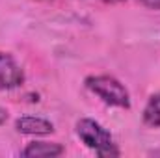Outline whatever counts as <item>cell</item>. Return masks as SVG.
<instances>
[{
	"label": "cell",
	"instance_id": "52a82bcc",
	"mask_svg": "<svg viewBox=\"0 0 160 158\" xmlns=\"http://www.w3.org/2000/svg\"><path fill=\"white\" fill-rule=\"evenodd\" d=\"M142 4L151 9H160V0H142Z\"/></svg>",
	"mask_w": 160,
	"mask_h": 158
},
{
	"label": "cell",
	"instance_id": "ba28073f",
	"mask_svg": "<svg viewBox=\"0 0 160 158\" xmlns=\"http://www.w3.org/2000/svg\"><path fill=\"white\" fill-rule=\"evenodd\" d=\"M6 121H8V112L4 108H0V125H4Z\"/></svg>",
	"mask_w": 160,
	"mask_h": 158
},
{
	"label": "cell",
	"instance_id": "277c9868",
	"mask_svg": "<svg viewBox=\"0 0 160 158\" xmlns=\"http://www.w3.org/2000/svg\"><path fill=\"white\" fill-rule=\"evenodd\" d=\"M15 126L21 134H30V136H47V134L54 132V125L50 121L43 117H32V116L19 117Z\"/></svg>",
	"mask_w": 160,
	"mask_h": 158
},
{
	"label": "cell",
	"instance_id": "5b68a950",
	"mask_svg": "<svg viewBox=\"0 0 160 158\" xmlns=\"http://www.w3.org/2000/svg\"><path fill=\"white\" fill-rule=\"evenodd\" d=\"M63 145L60 143H47V141H34L28 143L26 149L22 151V156L28 158H54L63 155Z\"/></svg>",
	"mask_w": 160,
	"mask_h": 158
},
{
	"label": "cell",
	"instance_id": "6da1fadb",
	"mask_svg": "<svg viewBox=\"0 0 160 158\" xmlns=\"http://www.w3.org/2000/svg\"><path fill=\"white\" fill-rule=\"evenodd\" d=\"M77 134L78 138L89 147L93 149L99 156H119V151L114 143L112 134L101 126L93 119H80L77 123Z\"/></svg>",
	"mask_w": 160,
	"mask_h": 158
},
{
	"label": "cell",
	"instance_id": "8992f818",
	"mask_svg": "<svg viewBox=\"0 0 160 158\" xmlns=\"http://www.w3.org/2000/svg\"><path fill=\"white\" fill-rule=\"evenodd\" d=\"M143 123L153 128L160 126V93H155L149 97V101L143 108Z\"/></svg>",
	"mask_w": 160,
	"mask_h": 158
},
{
	"label": "cell",
	"instance_id": "7a4b0ae2",
	"mask_svg": "<svg viewBox=\"0 0 160 158\" xmlns=\"http://www.w3.org/2000/svg\"><path fill=\"white\" fill-rule=\"evenodd\" d=\"M86 87L93 91L97 97H101L106 104L118 106V108H130V97L125 86L118 78L110 75H99V77H88Z\"/></svg>",
	"mask_w": 160,
	"mask_h": 158
},
{
	"label": "cell",
	"instance_id": "3957f363",
	"mask_svg": "<svg viewBox=\"0 0 160 158\" xmlns=\"http://www.w3.org/2000/svg\"><path fill=\"white\" fill-rule=\"evenodd\" d=\"M24 82V73L13 56L0 52V89H13Z\"/></svg>",
	"mask_w": 160,
	"mask_h": 158
},
{
	"label": "cell",
	"instance_id": "9c48e42d",
	"mask_svg": "<svg viewBox=\"0 0 160 158\" xmlns=\"http://www.w3.org/2000/svg\"><path fill=\"white\" fill-rule=\"evenodd\" d=\"M101 2H106V4H119V2H125V0H101Z\"/></svg>",
	"mask_w": 160,
	"mask_h": 158
}]
</instances>
